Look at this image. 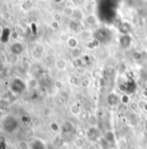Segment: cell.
Returning a JSON list of instances; mask_svg holds the SVG:
<instances>
[{
	"mask_svg": "<svg viewBox=\"0 0 147 149\" xmlns=\"http://www.w3.org/2000/svg\"><path fill=\"white\" fill-rule=\"evenodd\" d=\"M19 123L17 119L12 115H7L2 121V128L7 134H12L18 128Z\"/></svg>",
	"mask_w": 147,
	"mask_h": 149,
	"instance_id": "6da1fadb",
	"label": "cell"
},
{
	"mask_svg": "<svg viewBox=\"0 0 147 149\" xmlns=\"http://www.w3.org/2000/svg\"><path fill=\"white\" fill-rule=\"evenodd\" d=\"M26 88H27L26 82L19 77L15 78L10 84V89H11L12 93L17 95H22L25 91Z\"/></svg>",
	"mask_w": 147,
	"mask_h": 149,
	"instance_id": "7a4b0ae2",
	"label": "cell"
},
{
	"mask_svg": "<svg viewBox=\"0 0 147 149\" xmlns=\"http://www.w3.org/2000/svg\"><path fill=\"white\" fill-rule=\"evenodd\" d=\"M30 149H47L46 143L39 138L32 140L30 143Z\"/></svg>",
	"mask_w": 147,
	"mask_h": 149,
	"instance_id": "3957f363",
	"label": "cell"
},
{
	"mask_svg": "<svg viewBox=\"0 0 147 149\" xmlns=\"http://www.w3.org/2000/svg\"><path fill=\"white\" fill-rule=\"evenodd\" d=\"M10 51L14 55H20L24 51V47L20 42H15L10 46Z\"/></svg>",
	"mask_w": 147,
	"mask_h": 149,
	"instance_id": "277c9868",
	"label": "cell"
},
{
	"mask_svg": "<svg viewBox=\"0 0 147 149\" xmlns=\"http://www.w3.org/2000/svg\"><path fill=\"white\" fill-rule=\"evenodd\" d=\"M10 36V31L9 29H3V31H2V35H1V42H7L9 41V38Z\"/></svg>",
	"mask_w": 147,
	"mask_h": 149,
	"instance_id": "5b68a950",
	"label": "cell"
},
{
	"mask_svg": "<svg viewBox=\"0 0 147 149\" xmlns=\"http://www.w3.org/2000/svg\"><path fill=\"white\" fill-rule=\"evenodd\" d=\"M18 149H30V144L25 141H21L17 144Z\"/></svg>",
	"mask_w": 147,
	"mask_h": 149,
	"instance_id": "8992f818",
	"label": "cell"
},
{
	"mask_svg": "<svg viewBox=\"0 0 147 149\" xmlns=\"http://www.w3.org/2000/svg\"><path fill=\"white\" fill-rule=\"evenodd\" d=\"M74 144H75V146L77 147V148H82L83 146H84V141H83V139L82 138H76L75 139V141H74Z\"/></svg>",
	"mask_w": 147,
	"mask_h": 149,
	"instance_id": "52a82bcc",
	"label": "cell"
},
{
	"mask_svg": "<svg viewBox=\"0 0 147 149\" xmlns=\"http://www.w3.org/2000/svg\"><path fill=\"white\" fill-rule=\"evenodd\" d=\"M9 108V103L8 102L6 101H0V111H3V110H6V109Z\"/></svg>",
	"mask_w": 147,
	"mask_h": 149,
	"instance_id": "ba28073f",
	"label": "cell"
},
{
	"mask_svg": "<svg viewBox=\"0 0 147 149\" xmlns=\"http://www.w3.org/2000/svg\"><path fill=\"white\" fill-rule=\"evenodd\" d=\"M0 149H7V142L4 137L0 136Z\"/></svg>",
	"mask_w": 147,
	"mask_h": 149,
	"instance_id": "9c48e42d",
	"label": "cell"
},
{
	"mask_svg": "<svg viewBox=\"0 0 147 149\" xmlns=\"http://www.w3.org/2000/svg\"><path fill=\"white\" fill-rule=\"evenodd\" d=\"M106 140L108 141V142H112L114 141V136H113V134L112 132H107L106 134Z\"/></svg>",
	"mask_w": 147,
	"mask_h": 149,
	"instance_id": "30bf717a",
	"label": "cell"
},
{
	"mask_svg": "<svg viewBox=\"0 0 147 149\" xmlns=\"http://www.w3.org/2000/svg\"><path fill=\"white\" fill-rule=\"evenodd\" d=\"M51 129H52L54 132H56V131H58V130H59V127H58V125H57V124H55V123H52V124H51Z\"/></svg>",
	"mask_w": 147,
	"mask_h": 149,
	"instance_id": "8fae6325",
	"label": "cell"
},
{
	"mask_svg": "<svg viewBox=\"0 0 147 149\" xmlns=\"http://www.w3.org/2000/svg\"><path fill=\"white\" fill-rule=\"evenodd\" d=\"M1 113H2V111H0V115H1Z\"/></svg>",
	"mask_w": 147,
	"mask_h": 149,
	"instance_id": "7c38bea8",
	"label": "cell"
},
{
	"mask_svg": "<svg viewBox=\"0 0 147 149\" xmlns=\"http://www.w3.org/2000/svg\"><path fill=\"white\" fill-rule=\"evenodd\" d=\"M0 33H1V27H0Z\"/></svg>",
	"mask_w": 147,
	"mask_h": 149,
	"instance_id": "4fadbf2b",
	"label": "cell"
}]
</instances>
